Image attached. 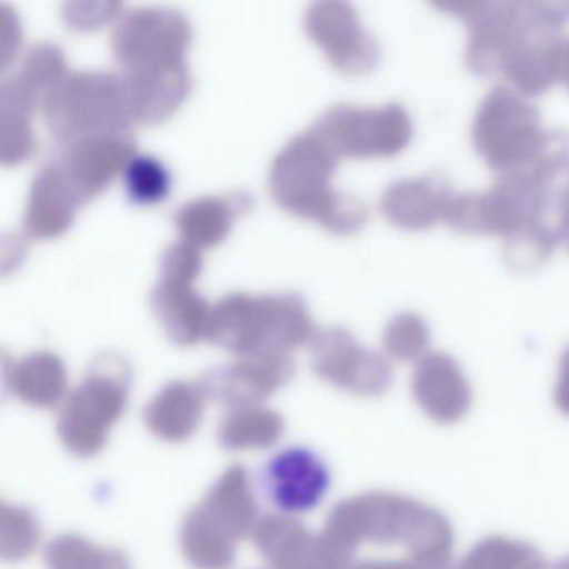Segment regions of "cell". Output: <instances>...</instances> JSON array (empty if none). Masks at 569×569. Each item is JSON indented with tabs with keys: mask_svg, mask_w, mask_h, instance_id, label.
Wrapping results in <instances>:
<instances>
[{
	"mask_svg": "<svg viewBox=\"0 0 569 569\" xmlns=\"http://www.w3.org/2000/svg\"><path fill=\"white\" fill-rule=\"evenodd\" d=\"M461 19L469 39L465 61L482 78L502 76L525 98L561 81L569 2H436Z\"/></svg>",
	"mask_w": 569,
	"mask_h": 569,
	"instance_id": "obj_1",
	"label": "cell"
},
{
	"mask_svg": "<svg viewBox=\"0 0 569 569\" xmlns=\"http://www.w3.org/2000/svg\"><path fill=\"white\" fill-rule=\"evenodd\" d=\"M326 536L356 555L359 546H401L408 558L452 569L455 531L439 509L411 496L369 491L342 499L326 519Z\"/></svg>",
	"mask_w": 569,
	"mask_h": 569,
	"instance_id": "obj_2",
	"label": "cell"
},
{
	"mask_svg": "<svg viewBox=\"0 0 569 569\" xmlns=\"http://www.w3.org/2000/svg\"><path fill=\"white\" fill-rule=\"evenodd\" d=\"M341 159L308 131L296 136L276 156L269 171V192L282 211L311 219L332 234L351 236L369 219L365 201L332 186Z\"/></svg>",
	"mask_w": 569,
	"mask_h": 569,
	"instance_id": "obj_3",
	"label": "cell"
},
{
	"mask_svg": "<svg viewBox=\"0 0 569 569\" xmlns=\"http://www.w3.org/2000/svg\"><path fill=\"white\" fill-rule=\"evenodd\" d=\"M308 305L296 292H234L212 306L208 341L239 356L284 355L318 335Z\"/></svg>",
	"mask_w": 569,
	"mask_h": 569,
	"instance_id": "obj_4",
	"label": "cell"
},
{
	"mask_svg": "<svg viewBox=\"0 0 569 569\" xmlns=\"http://www.w3.org/2000/svg\"><path fill=\"white\" fill-rule=\"evenodd\" d=\"M131 381V368L121 356L104 352L92 359L59 412L58 436L71 455L92 458L106 448L112 426L124 415Z\"/></svg>",
	"mask_w": 569,
	"mask_h": 569,
	"instance_id": "obj_5",
	"label": "cell"
},
{
	"mask_svg": "<svg viewBox=\"0 0 569 569\" xmlns=\"http://www.w3.org/2000/svg\"><path fill=\"white\" fill-rule=\"evenodd\" d=\"M46 126L61 146L79 139L132 131L121 76L69 72L41 108Z\"/></svg>",
	"mask_w": 569,
	"mask_h": 569,
	"instance_id": "obj_6",
	"label": "cell"
},
{
	"mask_svg": "<svg viewBox=\"0 0 569 569\" xmlns=\"http://www.w3.org/2000/svg\"><path fill=\"white\" fill-rule=\"evenodd\" d=\"M472 146L491 171H516L535 161L549 141L541 112L528 98L496 86L482 99L472 121Z\"/></svg>",
	"mask_w": 569,
	"mask_h": 569,
	"instance_id": "obj_7",
	"label": "cell"
},
{
	"mask_svg": "<svg viewBox=\"0 0 569 569\" xmlns=\"http://www.w3.org/2000/svg\"><path fill=\"white\" fill-rule=\"evenodd\" d=\"M309 131L315 132L336 158H395L412 141L411 116L398 102L382 108L339 104L322 112Z\"/></svg>",
	"mask_w": 569,
	"mask_h": 569,
	"instance_id": "obj_8",
	"label": "cell"
},
{
	"mask_svg": "<svg viewBox=\"0 0 569 569\" xmlns=\"http://www.w3.org/2000/svg\"><path fill=\"white\" fill-rule=\"evenodd\" d=\"M192 29L174 9L144 8L124 12L111 38L112 54L122 72L166 68L186 62Z\"/></svg>",
	"mask_w": 569,
	"mask_h": 569,
	"instance_id": "obj_9",
	"label": "cell"
},
{
	"mask_svg": "<svg viewBox=\"0 0 569 569\" xmlns=\"http://www.w3.org/2000/svg\"><path fill=\"white\" fill-rule=\"evenodd\" d=\"M311 366L318 378L365 398L385 395L391 388V362L381 352L365 348L342 328L319 331L311 342Z\"/></svg>",
	"mask_w": 569,
	"mask_h": 569,
	"instance_id": "obj_10",
	"label": "cell"
},
{
	"mask_svg": "<svg viewBox=\"0 0 569 569\" xmlns=\"http://www.w3.org/2000/svg\"><path fill=\"white\" fill-rule=\"evenodd\" d=\"M305 31L332 68L349 78L369 74L381 61L378 41L362 28L358 12L348 2L326 0L309 6Z\"/></svg>",
	"mask_w": 569,
	"mask_h": 569,
	"instance_id": "obj_11",
	"label": "cell"
},
{
	"mask_svg": "<svg viewBox=\"0 0 569 569\" xmlns=\"http://www.w3.org/2000/svg\"><path fill=\"white\" fill-rule=\"evenodd\" d=\"M252 542L271 569H351L355 555L289 515L259 519Z\"/></svg>",
	"mask_w": 569,
	"mask_h": 569,
	"instance_id": "obj_12",
	"label": "cell"
},
{
	"mask_svg": "<svg viewBox=\"0 0 569 569\" xmlns=\"http://www.w3.org/2000/svg\"><path fill=\"white\" fill-rule=\"evenodd\" d=\"M296 372L291 356H241L231 365L216 366L199 379L208 401L231 409L254 408L284 388Z\"/></svg>",
	"mask_w": 569,
	"mask_h": 569,
	"instance_id": "obj_13",
	"label": "cell"
},
{
	"mask_svg": "<svg viewBox=\"0 0 569 569\" xmlns=\"http://www.w3.org/2000/svg\"><path fill=\"white\" fill-rule=\"evenodd\" d=\"M136 156L134 136L132 131H126L92 136L62 146L56 161L86 204L104 192Z\"/></svg>",
	"mask_w": 569,
	"mask_h": 569,
	"instance_id": "obj_14",
	"label": "cell"
},
{
	"mask_svg": "<svg viewBox=\"0 0 569 569\" xmlns=\"http://www.w3.org/2000/svg\"><path fill=\"white\" fill-rule=\"evenodd\" d=\"M331 472L325 459L309 448L278 452L262 471V488L286 515L311 511L328 495Z\"/></svg>",
	"mask_w": 569,
	"mask_h": 569,
	"instance_id": "obj_15",
	"label": "cell"
},
{
	"mask_svg": "<svg viewBox=\"0 0 569 569\" xmlns=\"http://www.w3.org/2000/svg\"><path fill=\"white\" fill-rule=\"evenodd\" d=\"M411 391L416 405L438 425H456L471 409V385L458 361L446 352H429L416 362Z\"/></svg>",
	"mask_w": 569,
	"mask_h": 569,
	"instance_id": "obj_16",
	"label": "cell"
},
{
	"mask_svg": "<svg viewBox=\"0 0 569 569\" xmlns=\"http://www.w3.org/2000/svg\"><path fill=\"white\" fill-rule=\"evenodd\" d=\"M126 104L132 124L158 126L178 112L191 92L188 62L122 72Z\"/></svg>",
	"mask_w": 569,
	"mask_h": 569,
	"instance_id": "obj_17",
	"label": "cell"
},
{
	"mask_svg": "<svg viewBox=\"0 0 569 569\" xmlns=\"http://www.w3.org/2000/svg\"><path fill=\"white\" fill-rule=\"evenodd\" d=\"M82 204L59 162L51 159L32 179L22 219L26 236L38 241L59 238L69 231Z\"/></svg>",
	"mask_w": 569,
	"mask_h": 569,
	"instance_id": "obj_18",
	"label": "cell"
},
{
	"mask_svg": "<svg viewBox=\"0 0 569 569\" xmlns=\"http://www.w3.org/2000/svg\"><path fill=\"white\" fill-rule=\"evenodd\" d=\"M455 198L448 179L429 174L389 186L379 208L385 218L402 231H428L446 221Z\"/></svg>",
	"mask_w": 569,
	"mask_h": 569,
	"instance_id": "obj_19",
	"label": "cell"
},
{
	"mask_svg": "<svg viewBox=\"0 0 569 569\" xmlns=\"http://www.w3.org/2000/svg\"><path fill=\"white\" fill-rule=\"evenodd\" d=\"M69 74L64 52L56 44L32 46L14 78L0 89V109L32 116Z\"/></svg>",
	"mask_w": 569,
	"mask_h": 569,
	"instance_id": "obj_20",
	"label": "cell"
},
{
	"mask_svg": "<svg viewBox=\"0 0 569 569\" xmlns=\"http://www.w3.org/2000/svg\"><path fill=\"white\" fill-rule=\"evenodd\" d=\"M198 505L216 528L234 541L252 536L259 522L258 502L244 466L234 465L226 469Z\"/></svg>",
	"mask_w": 569,
	"mask_h": 569,
	"instance_id": "obj_21",
	"label": "cell"
},
{
	"mask_svg": "<svg viewBox=\"0 0 569 569\" xmlns=\"http://www.w3.org/2000/svg\"><path fill=\"white\" fill-rule=\"evenodd\" d=\"M151 308L174 345L194 346L208 338L212 306L192 286L159 281L152 289Z\"/></svg>",
	"mask_w": 569,
	"mask_h": 569,
	"instance_id": "obj_22",
	"label": "cell"
},
{
	"mask_svg": "<svg viewBox=\"0 0 569 569\" xmlns=\"http://www.w3.org/2000/svg\"><path fill=\"white\" fill-rule=\"evenodd\" d=\"M252 198L244 191H232L222 196H206L194 199L176 214L181 241L198 249L221 244L239 216L251 209Z\"/></svg>",
	"mask_w": 569,
	"mask_h": 569,
	"instance_id": "obj_23",
	"label": "cell"
},
{
	"mask_svg": "<svg viewBox=\"0 0 569 569\" xmlns=\"http://www.w3.org/2000/svg\"><path fill=\"white\" fill-rule=\"evenodd\" d=\"M206 401L198 382H169L146 406V426L162 441H188L201 426Z\"/></svg>",
	"mask_w": 569,
	"mask_h": 569,
	"instance_id": "obj_24",
	"label": "cell"
},
{
	"mask_svg": "<svg viewBox=\"0 0 569 569\" xmlns=\"http://www.w3.org/2000/svg\"><path fill=\"white\" fill-rule=\"evenodd\" d=\"M4 381L16 398L34 408H54L68 391L64 362L48 351L32 352L11 366L6 362Z\"/></svg>",
	"mask_w": 569,
	"mask_h": 569,
	"instance_id": "obj_25",
	"label": "cell"
},
{
	"mask_svg": "<svg viewBox=\"0 0 569 569\" xmlns=\"http://www.w3.org/2000/svg\"><path fill=\"white\" fill-rule=\"evenodd\" d=\"M181 549L194 569H228L234 562L238 541L216 528L196 505L182 521Z\"/></svg>",
	"mask_w": 569,
	"mask_h": 569,
	"instance_id": "obj_26",
	"label": "cell"
},
{
	"mask_svg": "<svg viewBox=\"0 0 569 569\" xmlns=\"http://www.w3.org/2000/svg\"><path fill=\"white\" fill-rule=\"evenodd\" d=\"M284 432V419L272 409H231L218 428L219 445L229 451H249L274 446Z\"/></svg>",
	"mask_w": 569,
	"mask_h": 569,
	"instance_id": "obj_27",
	"label": "cell"
},
{
	"mask_svg": "<svg viewBox=\"0 0 569 569\" xmlns=\"http://www.w3.org/2000/svg\"><path fill=\"white\" fill-rule=\"evenodd\" d=\"M48 569H132L124 551L94 545L79 535H61L44 549Z\"/></svg>",
	"mask_w": 569,
	"mask_h": 569,
	"instance_id": "obj_28",
	"label": "cell"
},
{
	"mask_svg": "<svg viewBox=\"0 0 569 569\" xmlns=\"http://www.w3.org/2000/svg\"><path fill=\"white\" fill-rule=\"evenodd\" d=\"M452 569H549V565L529 542L489 536L472 546Z\"/></svg>",
	"mask_w": 569,
	"mask_h": 569,
	"instance_id": "obj_29",
	"label": "cell"
},
{
	"mask_svg": "<svg viewBox=\"0 0 569 569\" xmlns=\"http://www.w3.org/2000/svg\"><path fill=\"white\" fill-rule=\"evenodd\" d=\"M386 355L399 362L421 361L431 348V331L421 316L399 312L382 335Z\"/></svg>",
	"mask_w": 569,
	"mask_h": 569,
	"instance_id": "obj_30",
	"label": "cell"
},
{
	"mask_svg": "<svg viewBox=\"0 0 569 569\" xmlns=\"http://www.w3.org/2000/svg\"><path fill=\"white\" fill-rule=\"evenodd\" d=\"M0 555L9 562L22 561L38 548L41 526L31 509L2 502Z\"/></svg>",
	"mask_w": 569,
	"mask_h": 569,
	"instance_id": "obj_31",
	"label": "cell"
},
{
	"mask_svg": "<svg viewBox=\"0 0 569 569\" xmlns=\"http://www.w3.org/2000/svg\"><path fill=\"white\" fill-rule=\"evenodd\" d=\"M129 201L138 206H154L164 201L171 191V174L159 159L136 156L124 171Z\"/></svg>",
	"mask_w": 569,
	"mask_h": 569,
	"instance_id": "obj_32",
	"label": "cell"
},
{
	"mask_svg": "<svg viewBox=\"0 0 569 569\" xmlns=\"http://www.w3.org/2000/svg\"><path fill=\"white\" fill-rule=\"evenodd\" d=\"M32 116L0 109V161L18 166L34 154L36 138L31 128Z\"/></svg>",
	"mask_w": 569,
	"mask_h": 569,
	"instance_id": "obj_33",
	"label": "cell"
},
{
	"mask_svg": "<svg viewBox=\"0 0 569 569\" xmlns=\"http://www.w3.org/2000/svg\"><path fill=\"white\" fill-rule=\"evenodd\" d=\"M202 271V254L189 242H176L166 249L161 259V279L174 284H194Z\"/></svg>",
	"mask_w": 569,
	"mask_h": 569,
	"instance_id": "obj_34",
	"label": "cell"
},
{
	"mask_svg": "<svg viewBox=\"0 0 569 569\" xmlns=\"http://www.w3.org/2000/svg\"><path fill=\"white\" fill-rule=\"evenodd\" d=\"M121 11L122 6L114 2H88V4L76 2V4L64 6L62 18L74 31H94L118 18Z\"/></svg>",
	"mask_w": 569,
	"mask_h": 569,
	"instance_id": "obj_35",
	"label": "cell"
},
{
	"mask_svg": "<svg viewBox=\"0 0 569 569\" xmlns=\"http://www.w3.org/2000/svg\"><path fill=\"white\" fill-rule=\"evenodd\" d=\"M21 48V24L8 6H0V62L8 69Z\"/></svg>",
	"mask_w": 569,
	"mask_h": 569,
	"instance_id": "obj_36",
	"label": "cell"
},
{
	"mask_svg": "<svg viewBox=\"0 0 569 569\" xmlns=\"http://www.w3.org/2000/svg\"><path fill=\"white\" fill-rule=\"evenodd\" d=\"M555 402L559 411L569 416V346L559 359L558 381L555 388Z\"/></svg>",
	"mask_w": 569,
	"mask_h": 569,
	"instance_id": "obj_37",
	"label": "cell"
},
{
	"mask_svg": "<svg viewBox=\"0 0 569 569\" xmlns=\"http://www.w3.org/2000/svg\"><path fill=\"white\" fill-rule=\"evenodd\" d=\"M351 569H438L425 562L416 561L412 558L405 559H368V561L358 562Z\"/></svg>",
	"mask_w": 569,
	"mask_h": 569,
	"instance_id": "obj_38",
	"label": "cell"
},
{
	"mask_svg": "<svg viewBox=\"0 0 569 569\" xmlns=\"http://www.w3.org/2000/svg\"><path fill=\"white\" fill-rule=\"evenodd\" d=\"M561 81L565 82L566 88L569 89V41H566L565 54H562Z\"/></svg>",
	"mask_w": 569,
	"mask_h": 569,
	"instance_id": "obj_39",
	"label": "cell"
},
{
	"mask_svg": "<svg viewBox=\"0 0 569 569\" xmlns=\"http://www.w3.org/2000/svg\"><path fill=\"white\" fill-rule=\"evenodd\" d=\"M549 569H569V555L559 559V561L555 562V565L549 566Z\"/></svg>",
	"mask_w": 569,
	"mask_h": 569,
	"instance_id": "obj_40",
	"label": "cell"
},
{
	"mask_svg": "<svg viewBox=\"0 0 569 569\" xmlns=\"http://www.w3.org/2000/svg\"><path fill=\"white\" fill-rule=\"evenodd\" d=\"M565 242H566V246H568V249H569V219H568V224H566Z\"/></svg>",
	"mask_w": 569,
	"mask_h": 569,
	"instance_id": "obj_41",
	"label": "cell"
}]
</instances>
